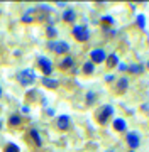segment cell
Returning <instances> with one entry per match:
<instances>
[{
  "instance_id": "cell-19",
  "label": "cell",
  "mask_w": 149,
  "mask_h": 152,
  "mask_svg": "<svg viewBox=\"0 0 149 152\" xmlns=\"http://www.w3.org/2000/svg\"><path fill=\"white\" fill-rule=\"evenodd\" d=\"M21 122H22V118H21L19 115H12L10 118H9V125H10V127H19Z\"/></svg>"
},
{
  "instance_id": "cell-25",
  "label": "cell",
  "mask_w": 149,
  "mask_h": 152,
  "mask_svg": "<svg viewBox=\"0 0 149 152\" xmlns=\"http://www.w3.org/2000/svg\"><path fill=\"white\" fill-rule=\"evenodd\" d=\"M127 66H129V64H126V63H122V61H120V63L117 64V68H119V71L122 73V71H127Z\"/></svg>"
},
{
  "instance_id": "cell-24",
  "label": "cell",
  "mask_w": 149,
  "mask_h": 152,
  "mask_svg": "<svg viewBox=\"0 0 149 152\" xmlns=\"http://www.w3.org/2000/svg\"><path fill=\"white\" fill-rule=\"evenodd\" d=\"M22 22H24V24H31V22H34V19H32L31 14H24V15H22Z\"/></svg>"
},
{
  "instance_id": "cell-17",
  "label": "cell",
  "mask_w": 149,
  "mask_h": 152,
  "mask_svg": "<svg viewBox=\"0 0 149 152\" xmlns=\"http://www.w3.org/2000/svg\"><path fill=\"white\" fill-rule=\"evenodd\" d=\"M46 36H48V39H54L56 36H58V29H56L53 24H49V26L46 27Z\"/></svg>"
},
{
  "instance_id": "cell-30",
  "label": "cell",
  "mask_w": 149,
  "mask_h": 152,
  "mask_svg": "<svg viewBox=\"0 0 149 152\" xmlns=\"http://www.w3.org/2000/svg\"><path fill=\"white\" fill-rule=\"evenodd\" d=\"M0 96H2V88H0Z\"/></svg>"
},
{
  "instance_id": "cell-3",
  "label": "cell",
  "mask_w": 149,
  "mask_h": 152,
  "mask_svg": "<svg viewBox=\"0 0 149 152\" xmlns=\"http://www.w3.org/2000/svg\"><path fill=\"white\" fill-rule=\"evenodd\" d=\"M17 81L21 83L22 86H31L36 81V73L32 69H22L17 73Z\"/></svg>"
},
{
  "instance_id": "cell-8",
  "label": "cell",
  "mask_w": 149,
  "mask_h": 152,
  "mask_svg": "<svg viewBox=\"0 0 149 152\" xmlns=\"http://www.w3.org/2000/svg\"><path fill=\"white\" fill-rule=\"evenodd\" d=\"M141 139H139V134H136V132H129L127 134V137H126V142H127V145L131 147V149H137L139 147V144H141Z\"/></svg>"
},
{
  "instance_id": "cell-22",
  "label": "cell",
  "mask_w": 149,
  "mask_h": 152,
  "mask_svg": "<svg viewBox=\"0 0 149 152\" xmlns=\"http://www.w3.org/2000/svg\"><path fill=\"white\" fill-rule=\"evenodd\" d=\"M4 152H21V149H19V145H15V144H7Z\"/></svg>"
},
{
  "instance_id": "cell-12",
  "label": "cell",
  "mask_w": 149,
  "mask_h": 152,
  "mask_svg": "<svg viewBox=\"0 0 149 152\" xmlns=\"http://www.w3.org/2000/svg\"><path fill=\"white\" fill-rule=\"evenodd\" d=\"M73 66H75V59H73L71 56H65L63 59L59 61V68L63 71H66V69H71Z\"/></svg>"
},
{
  "instance_id": "cell-16",
  "label": "cell",
  "mask_w": 149,
  "mask_h": 152,
  "mask_svg": "<svg viewBox=\"0 0 149 152\" xmlns=\"http://www.w3.org/2000/svg\"><path fill=\"white\" fill-rule=\"evenodd\" d=\"M81 71H83V75H93V71H95V64L92 63V61H85L81 66Z\"/></svg>"
},
{
  "instance_id": "cell-20",
  "label": "cell",
  "mask_w": 149,
  "mask_h": 152,
  "mask_svg": "<svg viewBox=\"0 0 149 152\" xmlns=\"http://www.w3.org/2000/svg\"><path fill=\"white\" fill-rule=\"evenodd\" d=\"M114 22L115 20H114V17L112 15H103L102 17V24L105 26V29H109V26H114Z\"/></svg>"
},
{
  "instance_id": "cell-5",
  "label": "cell",
  "mask_w": 149,
  "mask_h": 152,
  "mask_svg": "<svg viewBox=\"0 0 149 152\" xmlns=\"http://www.w3.org/2000/svg\"><path fill=\"white\" fill-rule=\"evenodd\" d=\"M90 58H92L90 61H92L93 64H100V63H105V59H107V53H105L102 48H95V49H92Z\"/></svg>"
},
{
  "instance_id": "cell-10",
  "label": "cell",
  "mask_w": 149,
  "mask_h": 152,
  "mask_svg": "<svg viewBox=\"0 0 149 152\" xmlns=\"http://www.w3.org/2000/svg\"><path fill=\"white\" fill-rule=\"evenodd\" d=\"M41 83H43V86L48 88V90H56V88L59 86V83L56 81V80H53V78H49V76H43V78H41Z\"/></svg>"
},
{
  "instance_id": "cell-6",
  "label": "cell",
  "mask_w": 149,
  "mask_h": 152,
  "mask_svg": "<svg viewBox=\"0 0 149 152\" xmlns=\"http://www.w3.org/2000/svg\"><path fill=\"white\" fill-rule=\"evenodd\" d=\"M37 66L43 69L44 76H49L53 73V63H51L49 58H46V56H39L37 58Z\"/></svg>"
},
{
  "instance_id": "cell-1",
  "label": "cell",
  "mask_w": 149,
  "mask_h": 152,
  "mask_svg": "<svg viewBox=\"0 0 149 152\" xmlns=\"http://www.w3.org/2000/svg\"><path fill=\"white\" fill-rule=\"evenodd\" d=\"M112 117H114V107L112 105H103L95 112V120L100 125H107Z\"/></svg>"
},
{
  "instance_id": "cell-27",
  "label": "cell",
  "mask_w": 149,
  "mask_h": 152,
  "mask_svg": "<svg viewBox=\"0 0 149 152\" xmlns=\"http://www.w3.org/2000/svg\"><path fill=\"white\" fill-rule=\"evenodd\" d=\"M22 113H29V107H22Z\"/></svg>"
},
{
  "instance_id": "cell-13",
  "label": "cell",
  "mask_w": 149,
  "mask_h": 152,
  "mask_svg": "<svg viewBox=\"0 0 149 152\" xmlns=\"http://www.w3.org/2000/svg\"><path fill=\"white\" fill-rule=\"evenodd\" d=\"M29 139H32L34 145H37V147L43 145V139H41V134H39L36 129H31V130H29Z\"/></svg>"
},
{
  "instance_id": "cell-28",
  "label": "cell",
  "mask_w": 149,
  "mask_h": 152,
  "mask_svg": "<svg viewBox=\"0 0 149 152\" xmlns=\"http://www.w3.org/2000/svg\"><path fill=\"white\" fill-rule=\"evenodd\" d=\"M146 68H148V69H149V61H148V64H146Z\"/></svg>"
},
{
  "instance_id": "cell-2",
  "label": "cell",
  "mask_w": 149,
  "mask_h": 152,
  "mask_svg": "<svg viewBox=\"0 0 149 152\" xmlns=\"http://www.w3.org/2000/svg\"><path fill=\"white\" fill-rule=\"evenodd\" d=\"M71 34H73V37L76 39L78 42H87V41L90 39V31H88V27H87L85 24H78V26H75L73 31H71Z\"/></svg>"
},
{
  "instance_id": "cell-9",
  "label": "cell",
  "mask_w": 149,
  "mask_h": 152,
  "mask_svg": "<svg viewBox=\"0 0 149 152\" xmlns=\"http://www.w3.org/2000/svg\"><path fill=\"white\" fill-rule=\"evenodd\" d=\"M70 127H71V118L68 115H59L58 117V129L63 132H66Z\"/></svg>"
},
{
  "instance_id": "cell-15",
  "label": "cell",
  "mask_w": 149,
  "mask_h": 152,
  "mask_svg": "<svg viewBox=\"0 0 149 152\" xmlns=\"http://www.w3.org/2000/svg\"><path fill=\"white\" fill-rule=\"evenodd\" d=\"M127 129V124L124 118H115L114 120V130L115 132H124Z\"/></svg>"
},
{
  "instance_id": "cell-31",
  "label": "cell",
  "mask_w": 149,
  "mask_h": 152,
  "mask_svg": "<svg viewBox=\"0 0 149 152\" xmlns=\"http://www.w3.org/2000/svg\"><path fill=\"white\" fill-rule=\"evenodd\" d=\"M131 152H134V151H132V149H131Z\"/></svg>"
},
{
  "instance_id": "cell-4",
  "label": "cell",
  "mask_w": 149,
  "mask_h": 152,
  "mask_svg": "<svg viewBox=\"0 0 149 152\" xmlns=\"http://www.w3.org/2000/svg\"><path fill=\"white\" fill-rule=\"evenodd\" d=\"M48 49H51V51H54L56 54L59 56H65L68 54V51H70V44L66 42V41H49L48 42Z\"/></svg>"
},
{
  "instance_id": "cell-21",
  "label": "cell",
  "mask_w": 149,
  "mask_h": 152,
  "mask_svg": "<svg viewBox=\"0 0 149 152\" xmlns=\"http://www.w3.org/2000/svg\"><path fill=\"white\" fill-rule=\"evenodd\" d=\"M85 100H87V105H93V102L97 100V93H95V91H88Z\"/></svg>"
},
{
  "instance_id": "cell-26",
  "label": "cell",
  "mask_w": 149,
  "mask_h": 152,
  "mask_svg": "<svg viewBox=\"0 0 149 152\" xmlns=\"http://www.w3.org/2000/svg\"><path fill=\"white\" fill-rule=\"evenodd\" d=\"M114 80H115V76H114V75H107V76H105V81H107V83L114 81Z\"/></svg>"
},
{
  "instance_id": "cell-11",
  "label": "cell",
  "mask_w": 149,
  "mask_h": 152,
  "mask_svg": "<svg viewBox=\"0 0 149 152\" xmlns=\"http://www.w3.org/2000/svg\"><path fill=\"white\" fill-rule=\"evenodd\" d=\"M63 20L68 22V24H73V22L76 20V12L73 10L71 7H68L66 10L63 12Z\"/></svg>"
},
{
  "instance_id": "cell-18",
  "label": "cell",
  "mask_w": 149,
  "mask_h": 152,
  "mask_svg": "<svg viewBox=\"0 0 149 152\" xmlns=\"http://www.w3.org/2000/svg\"><path fill=\"white\" fill-rule=\"evenodd\" d=\"M127 71H129V73H137V75H141L144 71V66L137 64V63H136V64H129L127 66Z\"/></svg>"
},
{
  "instance_id": "cell-29",
  "label": "cell",
  "mask_w": 149,
  "mask_h": 152,
  "mask_svg": "<svg viewBox=\"0 0 149 152\" xmlns=\"http://www.w3.org/2000/svg\"><path fill=\"white\" fill-rule=\"evenodd\" d=\"M0 129H2V120H0Z\"/></svg>"
},
{
  "instance_id": "cell-23",
  "label": "cell",
  "mask_w": 149,
  "mask_h": 152,
  "mask_svg": "<svg viewBox=\"0 0 149 152\" xmlns=\"http://www.w3.org/2000/svg\"><path fill=\"white\" fill-rule=\"evenodd\" d=\"M136 20H137V26H139V29H146V17H144L142 14H139Z\"/></svg>"
},
{
  "instance_id": "cell-14",
  "label": "cell",
  "mask_w": 149,
  "mask_h": 152,
  "mask_svg": "<svg viewBox=\"0 0 149 152\" xmlns=\"http://www.w3.org/2000/svg\"><path fill=\"white\" fill-rule=\"evenodd\" d=\"M105 63H107V68L112 69V68H115V66L120 63V59H119V56H117L115 53H112V54H109V58L105 59Z\"/></svg>"
},
{
  "instance_id": "cell-7",
  "label": "cell",
  "mask_w": 149,
  "mask_h": 152,
  "mask_svg": "<svg viewBox=\"0 0 149 152\" xmlns=\"http://www.w3.org/2000/svg\"><path fill=\"white\" fill-rule=\"evenodd\" d=\"M127 88H129V78H127V76H120L115 81L114 91H115L117 95H124V93L127 91Z\"/></svg>"
}]
</instances>
